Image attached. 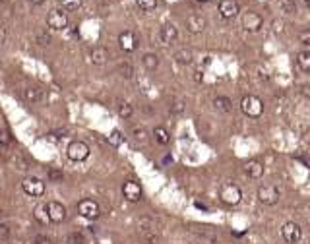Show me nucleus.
I'll return each instance as SVG.
<instances>
[{
    "instance_id": "1",
    "label": "nucleus",
    "mask_w": 310,
    "mask_h": 244,
    "mask_svg": "<svg viewBox=\"0 0 310 244\" xmlns=\"http://www.w3.org/2000/svg\"><path fill=\"white\" fill-rule=\"evenodd\" d=\"M241 111L248 118H260L264 114V101L258 95H244L241 99Z\"/></svg>"
},
{
    "instance_id": "2",
    "label": "nucleus",
    "mask_w": 310,
    "mask_h": 244,
    "mask_svg": "<svg viewBox=\"0 0 310 244\" xmlns=\"http://www.w3.org/2000/svg\"><path fill=\"white\" fill-rule=\"evenodd\" d=\"M219 200L225 203V205H239L241 201H243V190L237 186V184H233V182H227V184H223L221 188H219Z\"/></svg>"
},
{
    "instance_id": "3",
    "label": "nucleus",
    "mask_w": 310,
    "mask_h": 244,
    "mask_svg": "<svg viewBox=\"0 0 310 244\" xmlns=\"http://www.w3.org/2000/svg\"><path fill=\"white\" fill-rule=\"evenodd\" d=\"M68 23H70V18L64 8H52L47 14V25L52 31H64L68 27Z\"/></svg>"
},
{
    "instance_id": "4",
    "label": "nucleus",
    "mask_w": 310,
    "mask_h": 244,
    "mask_svg": "<svg viewBox=\"0 0 310 244\" xmlns=\"http://www.w3.org/2000/svg\"><path fill=\"white\" fill-rule=\"evenodd\" d=\"M89 146L86 144V142H80V140H76V142H70L68 147H66V155H68V159L70 161H74V163H82V161H86L88 157H89Z\"/></svg>"
},
{
    "instance_id": "5",
    "label": "nucleus",
    "mask_w": 310,
    "mask_h": 244,
    "mask_svg": "<svg viewBox=\"0 0 310 244\" xmlns=\"http://www.w3.org/2000/svg\"><path fill=\"white\" fill-rule=\"evenodd\" d=\"M78 213H80L84 219L95 221V219L101 215V207H99V203H97L95 200L86 198V200H80V201H78Z\"/></svg>"
},
{
    "instance_id": "6",
    "label": "nucleus",
    "mask_w": 310,
    "mask_h": 244,
    "mask_svg": "<svg viewBox=\"0 0 310 244\" xmlns=\"http://www.w3.org/2000/svg\"><path fill=\"white\" fill-rule=\"evenodd\" d=\"M281 237H283V241L287 244H299L301 239H303V229H301L299 223L287 221V223H283V227H281Z\"/></svg>"
},
{
    "instance_id": "7",
    "label": "nucleus",
    "mask_w": 310,
    "mask_h": 244,
    "mask_svg": "<svg viewBox=\"0 0 310 244\" xmlns=\"http://www.w3.org/2000/svg\"><path fill=\"white\" fill-rule=\"evenodd\" d=\"M256 196H258L260 203H264V205H275L279 201V198H281V192L273 184H264V186L258 188Z\"/></svg>"
},
{
    "instance_id": "8",
    "label": "nucleus",
    "mask_w": 310,
    "mask_h": 244,
    "mask_svg": "<svg viewBox=\"0 0 310 244\" xmlns=\"http://www.w3.org/2000/svg\"><path fill=\"white\" fill-rule=\"evenodd\" d=\"M241 22H243L244 31H248V33H256V31L262 29V25H264V18L260 16L258 12H254V10L244 12L243 18H241Z\"/></svg>"
},
{
    "instance_id": "9",
    "label": "nucleus",
    "mask_w": 310,
    "mask_h": 244,
    "mask_svg": "<svg viewBox=\"0 0 310 244\" xmlns=\"http://www.w3.org/2000/svg\"><path fill=\"white\" fill-rule=\"evenodd\" d=\"M22 188H23L25 194L31 196V198H41V196L45 194V182H43L41 178H37V177H27V178H23Z\"/></svg>"
},
{
    "instance_id": "10",
    "label": "nucleus",
    "mask_w": 310,
    "mask_h": 244,
    "mask_svg": "<svg viewBox=\"0 0 310 244\" xmlns=\"http://www.w3.org/2000/svg\"><path fill=\"white\" fill-rule=\"evenodd\" d=\"M122 196H124V200H128V201L136 203V201H140V200H142L144 190H142V186H140L136 180H126V182L122 184Z\"/></svg>"
},
{
    "instance_id": "11",
    "label": "nucleus",
    "mask_w": 310,
    "mask_h": 244,
    "mask_svg": "<svg viewBox=\"0 0 310 244\" xmlns=\"http://www.w3.org/2000/svg\"><path fill=\"white\" fill-rule=\"evenodd\" d=\"M118 47L124 50V52H134V50L138 49V35L134 31H130V29L122 31L118 35Z\"/></svg>"
},
{
    "instance_id": "12",
    "label": "nucleus",
    "mask_w": 310,
    "mask_h": 244,
    "mask_svg": "<svg viewBox=\"0 0 310 244\" xmlns=\"http://www.w3.org/2000/svg\"><path fill=\"white\" fill-rule=\"evenodd\" d=\"M241 12V6L237 0H221L219 2V16L223 20H235Z\"/></svg>"
},
{
    "instance_id": "13",
    "label": "nucleus",
    "mask_w": 310,
    "mask_h": 244,
    "mask_svg": "<svg viewBox=\"0 0 310 244\" xmlns=\"http://www.w3.org/2000/svg\"><path fill=\"white\" fill-rule=\"evenodd\" d=\"M206 27H207V20L202 14H190V16L186 18V29H188L192 35L202 33Z\"/></svg>"
},
{
    "instance_id": "14",
    "label": "nucleus",
    "mask_w": 310,
    "mask_h": 244,
    "mask_svg": "<svg viewBox=\"0 0 310 244\" xmlns=\"http://www.w3.org/2000/svg\"><path fill=\"white\" fill-rule=\"evenodd\" d=\"M47 213H49L51 223H62L66 219V207L60 201H54V200L47 203Z\"/></svg>"
},
{
    "instance_id": "15",
    "label": "nucleus",
    "mask_w": 310,
    "mask_h": 244,
    "mask_svg": "<svg viewBox=\"0 0 310 244\" xmlns=\"http://www.w3.org/2000/svg\"><path fill=\"white\" fill-rule=\"evenodd\" d=\"M159 39L163 45H173L178 39V29L175 27V23H163L159 29Z\"/></svg>"
},
{
    "instance_id": "16",
    "label": "nucleus",
    "mask_w": 310,
    "mask_h": 244,
    "mask_svg": "<svg viewBox=\"0 0 310 244\" xmlns=\"http://www.w3.org/2000/svg\"><path fill=\"white\" fill-rule=\"evenodd\" d=\"M264 171H266V167H264V163L258 161V159H250V161L244 163V173H246L252 180L262 178V177H264Z\"/></svg>"
},
{
    "instance_id": "17",
    "label": "nucleus",
    "mask_w": 310,
    "mask_h": 244,
    "mask_svg": "<svg viewBox=\"0 0 310 244\" xmlns=\"http://www.w3.org/2000/svg\"><path fill=\"white\" fill-rule=\"evenodd\" d=\"M89 58H91V64L103 66V64H107V60H109V50L105 49V47H93V49L89 50Z\"/></svg>"
},
{
    "instance_id": "18",
    "label": "nucleus",
    "mask_w": 310,
    "mask_h": 244,
    "mask_svg": "<svg viewBox=\"0 0 310 244\" xmlns=\"http://www.w3.org/2000/svg\"><path fill=\"white\" fill-rule=\"evenodd\" d=\"M140 231L148 239V243H155L157 241V231H155V225L152 219H142L140 221Z\"/></svg>"
},
{
    "instance_id": "19",
    "label": "nucleus",
    "mask_w": 310,
    "mask_h": 244,
    "mask_svg": "<svg viewBox=\"0 0 310 244\" xmlns=\"http://www.w3.org/2000/svg\"><path fill=\"white\" fill-rule=\"evenodd\" d=\"M23 99H25L27 103L35 105V103H39V101L43 99V89H41V88H35V86L25 88V89H23Z\"/></svg>"
},
{
    "instance_id": "20",
    "label": "nucleus",
    "mask_w": 310,
    "mask_h": 244,
    "mask_svg": "<svg viewBox=\"0 0 310 244\" xmlns=\"http://www.w3.org/2000/svg\"><path fill=\"white\" fill-rule=\"evenodd\" d=\"M33 217L35 221H39L41 225H49L51 219H49V213H47V203H39L33 207Z\"/></svg>"
},
{
    "instance_id": "21",
    "label": "nucleus",
    "mask_w": 310,
    "mask_h": 244,
    "mask_svg": "<svg viewBox=\"0 0 310 244\" xmlns=\"http://www.w3.org/2000/svg\"><path fill=\"white\" fill-rule=\"evenodd\" d=\"M213 107L219 111V112H231L233 111V101L225 95H217L213 99Z\"/></svg>"
},
{
    "instance_id": "22",
    "label": "nucleus",
    "mask_w": 310,
    "mask_h": 244,
    "mask_svg": "<svg viewBox=\"0 0 310 244\" xmlns=\"http://www.w3.org/2000/svg\"><path fill=\"white\" fill-rule=\"evenodd\" d=\"M175 60L178 62V64H182V66H188V64H192L194 62V52L190 49H180L175 52Z\"/></svg>"
},
{
    "instance_id": "23",
    "label": "nucleus",
    "mask_w": 310,
    "mask_h": 244,
    "mask_svg": "<svg viewBox=\"0 0 310 244\" xmlns=\"http://www.w3.org/2000/svg\"><path fill=\"white\" fill-rule=\"evenodd\" d=\"M142 64H144V68H146L148 72H155V70L159 68V56L154 54V52H146V54L142 56Z\"/></svg>"
},
{
    "instance_id": "24",
    "label": "nucleus",
    "mask_w": 310,
    "mask_h": 244,
    "mask_svg": "<svg viewBox=\"0 0 310 244\" xmlns=\"http://www.w3.org/2000/svg\"><path fill=\"white\" fill-rule=\"evenodd\" d=\"M297 66L305 72V74H310V50H301L297 54Z\"/></svg>"
},
{
    "instance_id": "25",
    "label": "nucleus",
    "mask_w": 310,
    "mask_h": 244,
    "mask_svg": "<svg viewBox=\"0 0 310 244\" xmlns=\"http://www.w3.org/2000/svg\"><path fill=\"white\" fill-rule=\"evenodd\" d=\"M154 138L155 142L159 144V146H167L169 142H171V136H169V132H167V128H163V126H157L154 130Z\"/></svg>"
},
{
    "instance_id": "26",
    "label": "nucleus",
    "mask_w": 310,
    "mask_h": 244,
    "mask_svg": "<svg viewBox=\"0 0 310 244\" xmlns=\"http://www.w3.org/2000/svg\"><path fill=\"white\" fill-rule=\"evenodd\" d=\"M118 116L120 118H130L134 114V107L128 103V101H118Z\"/></svg>"
},
{
    "instance_id": "27",
    "label": "nucleus",
    "mask_w": 310,
    "mask_h": 244,
    "mask_svg": "<svg viewBox=\"0 0 310 244\" xmlns=\"http://www.w3.org/2000/svg\"><path fill=\"white\" fill-rule=\"evenodd\" d=\"M124 142H126V138L122 136V132H120V130H112V132L109 134V144H111V146L118 147V146H122Z\"/></svg>"
},
{
    "instance_id": "28",
    "label": "nucleus",
    "mask_w": 310,
    "mask_h": 244,
    "mask_svg": "<svg viewBox=\"0 0 310 244\" xmlns=\"http://www.w3.org/2000/svg\"><path fill=\"white\" fill-rule=\"evenodd\" d=\"M136 4L144 12H154L155 8L159 6V0H136Z\"/></svg>"
},
{
    "instance_id": "29",
    "label": "nucleus",
    "mask_w": 310,
    "mask_h": 244,
    "mask_svg": "<svg viewBox=\"0 0 310 244\" xmlns=\"http://www.w3.org/2000/svg\"><path fill=\"white\" fill-rule=\"evenodd\" d=\"M60 4L66 12H76L82 6V0H60Z\"/></svg>"
},
{
    "instance_id": "30",
    "label": "nucleus",
    "mask_w": 310,
    "mask_h": 244,
    "mask_svg": "<svg viewBox=\"0 0 310 244\" xmlns=\"http://www.w3.org/2000/svg\"><path fill=\"white\" fill-rule=\"evenodd\" d=\"M285 14H297V2L295 0H281L279 2Z\"/></svg>"
},
{
    "instance_id": "31",
    "label": "nucleus",
    "mask_w": 310,
    "mask_h": 244,
    "mask_svg": "<svg viewBox=\"0 0 310 244\" xmlns=\"http://www.w3.org/2000/svg\"><path fill=\"white\" fill-rule=\"evenodd\" d=\"M118 72H120L124 78H132V76H134V68H132V64H128V62L120 64V66H118Z\"/></svg>"
},
{
    "instance_id": "32",
    "label": "nucleus",
    "mask_w": 310,
    "mask_h": 244,
    "mask_svg": "<svg viewBox=\"0 0 310 244\" xmlns=\"http://www.w3.org/2000/svg\"><path fill=\"white\" fill-rule=\"evenodd\" d=\"M47 175H49V178H51L52 182H62V178H64L62 171H58V169H49Z\"/></svg>"
},
{
    "instance_id": "33",
    "label": "nucleus",
    "mask_w": 310,
    "mask_h": 244,
    "mask_svg": "<svg viewBox=\"0 0 310 244\" xmlns=\"http://www.w3.org/2000/svg\"><path fill=\"white\" fill-rule=\"evenodd\" d=\"M299 43L305 45V47H310V27L309 29H303V31L299 33Z\"/></svg>"
},
{
    "instance_id": "34",
    "label": "nucleus",
    "mask_w": 310,
    "mask_h": 244,
    "mask_svg": "<svg viewBox=\"0 0 310 244\" xmlns=\"http://www.w3.org/2000/svg\"><path fill=\"white\" fill-rule=\"evenodd\" d=\"M171 111H173L175 114H180V112L184 111V103H182V101H175L173 107H171Z\"/></svg>"
},
{
    "instance_id": "35",
    "label": "nucleus",
    "mask_w": 310,
    "mask_h": 244,
    "mask_svg": "<svg viewBox=\"0 0 310 244\" xmlns=\"http://www.w3.org/2000/svg\"><path fill=\"white\" fill-rule=\"evenodd\" d=\"M10 142H12V138H10L8 130H0V144H2V146H8Z\"/></svg>"
},
{
    "instance_id": "36",
    "label": "nucleus",
    "mask_w": 310,
    "mask_h": 244,
    "mask_svg": "<svg viewBox=\"0 0 310 244\" xmlns=\"http://www.w3.org/2000/svg\"><path fill=\"white\" fill-rule=\"evenodd\" d=\"M33 244H51V239L45 237V235H37V237L33 239Z\"/></svg>"
},
{
    "instance_id": "37",
    "label": "nucleus",
    "mask_w": 310,
    "mask_h": 244,
    "mask_svg": "<svg viewBox=\"0 0 310 244\" xmlns=\"http://www.w3.org/2000/svg\"><path fill=\"white\" fill-rule=\"evenodd\" d=\"M134 136H136L138 140H142V142H144L148 134H146V130H144V128H134Z\"/></svg>"
},
{
    "instance_id": "38",
    "label": "nucleus",
    "mask_w": 310,
    "mask_h": 244,
    "mask_svg": "<svg viewBox=\"0 0 310 244\" xmlns=\"http://www.w3.org/2000/svg\"><path fill=\"white\" fill-rule=\"evenodd\" d=\"M10 237V229L6 225H0V239H8Z\"/></svg>"
},
{
    "instance_id": "39",
    "label": "nucleus",
    "mask_w": 310,
    "mask_h": 244,
    "mask_svg": "<svg viewBox=\"0 0 310 244\" xmlns=\"http://www.w3.org/2000/svg\"><path fill=\"white\" fill-rule=\"evenodd\" d=\"M194 80H196L198 84L204 80V74H202V70H196V72H194Z\"/></svg>"
},
{
    "instance_id": "40",
    "label": "nucleus",
    "mask_w": 310,
    "mask_h": 244,
    "mask_svg": "<svg viewBox=\"0 0 310 244\" xmlns=\"http://www.w3.org/2000/svg\"><path fill=\"white\" fill-rule=\"evenodd\" d=\"M39 41H43L41 45H49V37H47V35H39V37H37V43H39Z\"/></svg>"
},
{
    "instance_id": "41",
    "label": "nucleus",
    "mask_w": 310,
    "mask_h": 244,
    "mask_svg": "<svg viewBox=\"0 0 310 244\" xmlns=\"http://www.w3.org/2000/svg\"><path fill=\"white\" fill-rule=\"evenodd\" d=\"M194 205H196L198 209H206V211H207V205H206V203H202V201H194Z\"/></svg>"
},
{
    "instance_id": "42",
    "label": "nucleus",
    "mask_w": 310,
    "mask_h": 244,
    "mask_svg": "<svg viewBox=\"0 0 310 244\" xmlns=\"http://www.w3.org/2000/svg\"><path fill=\"white\" fill-rule=\"evenodd\" d=\"M27 2H31V4H33V6H41V4H43V2H45V0H27Z\"/></svg>"
},
{
    "instance_id": "43",
    "label": "nucleus",
    "mask_w": 310,
    "mask_h": 244,
    "mask_svg": "<svg viewBox=\"0 0 310 244\" xmlns=\"http://www.w3.org/2000/svg\"><path fill=\"white\" fill-rule=\"evenodd\" d=\"M4 37H6V33H4V29H2V27H0V43H2V41H4Z\"/></svg>"
},
{
    "instance_id": "44",
    "label": "nucleus",
    "mask_w": 310,
    "mask_h": 244,
    "mask_svg": "<svg viewBox=\"0 0 310 244\" xmlns=\"http://www.w3.org/2000/svg\"><path fill=\"white\" fill-rule=\"evenodd\" d=\"M305 4H307V8L310 10V0H305Z\"/></svg>"
}]
</instances>
